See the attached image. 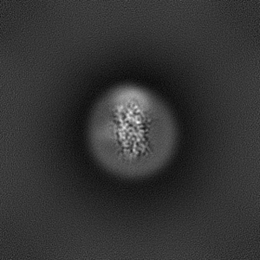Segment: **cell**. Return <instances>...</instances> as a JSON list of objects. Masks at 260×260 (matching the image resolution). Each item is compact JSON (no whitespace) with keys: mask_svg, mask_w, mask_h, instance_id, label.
I'll return each mask as SVG.
<instances>
[{"mask_svg":"<svg viewBox=\"0 0 260 260\" xmlns=\"http://www.w3.org/2000/svg\"><path fill=\"white\" fill-rule=\"evenodd\" d=\"M89 150L107 171L126 178L147 177L171 160L178 142L175 116L154 92L121 83L101 95L87 126Z\"/></svg>","mask_w":260,"mask_h":260,"instance_id":"obj_1","label":"cell"}]
</instances>
